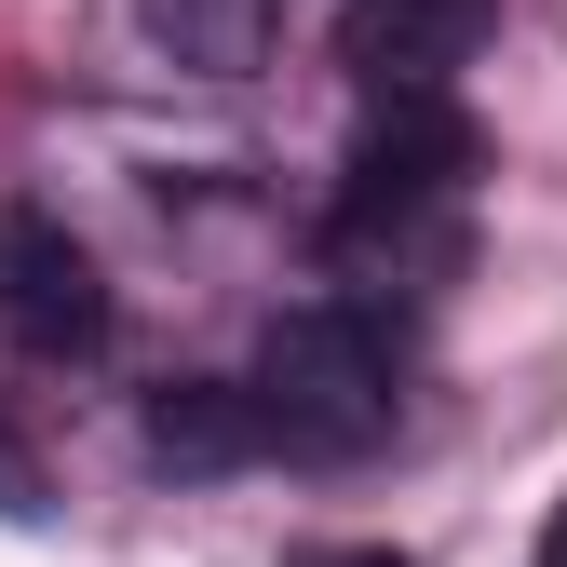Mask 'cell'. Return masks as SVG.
Wrapping results in <instances>:
<instances>
[{
	"mask_svg": "<svg viewBox=\"0 0 567 567\" xmlns=\"http://www.w3.org/2000/svg\"><path fill=\"white\" fill-rule=\"evenodd\" d=\"M0 338L28 365H95L109 351V270L95 244L41 217V203H0Z\"/></svg>",
	"mask_w": 567,
	"mask_h": 567,
	"instance_id": "3",
	"label": "cell"
},
{
	"mask_svg": "<svg viewBox=\"0 0 567 567\" xmlns=\"http://www.w3.org/2000/svg\"><path fill=\"white\" fill-rule=\"evenodd\" d=\"M0 514H41V473H28V446L0 433Z\"/></svg>",
	"mask_w": 567,
	"mask_h": 567,
	"instance_id": "7",
	"label": "cell"
},
{
	"mask_svg": "<svg viewBox=\"0 0 567 567\" xmlns=\"http://www.w3.org/2000/svg\"><path fill=\"white\" fill-rule=\"evenodd\" d=\"M298 567H405V554H379V540H338V554H298Z\"/></svg>",
	"mask_w": 567,
	"mask_h": 567,
	"instance_id": "8",
	"label": "cell"
},
{
	"mask_svg": "<svg viewBox=\"0 0 567 567\" xmlns=\"http://www.w3.org/2000/svg\"><path fill=\"white\" fill-rule=\"evenodd\" d=\"M460 189H473V122L446 95H365V122L338 150L324 257L338 270H446L460 257Z\"/></svg>",
	"mask_w": 567,
	"mask_h": 567,
	"instance_id": "1",
	"label": "cell"
},
{
	"mask_svg": "<svg viewBox=\"0 0 567 567\" xmlns=\"http://www.w3.org/2000/svg\"><path fill=\"white\" fill-rule=\"evenodd\" d=\"M150 460H163V473H230V460H270L257 379H176V392H150Z\"/></svg>",
	"mask_w": 567,
	"mask_h": 567,
	"instance_id": "5",
	"label": "cell"
},
{
	"mask_svg": "<svg viewBox=\"0 0 567 567\" xmlns=\"http://www.w3.org/2000/svg\"><path fill=\"white\" fill-rule=\"evenodd\" d=\"M501 0H338V68L365 95H446L486 54Z\"/></svg>",
	"mask_w": 567,
	"mask_h": 567,
	"instance_id": "4",
	"label": "cell"
},
{
	"mask_svg": "<svg viewBox=\"0 0 567 567\" xmlns=\"http://www.w3.org/2000/svg\"><path fill=\"white\" fill-rule=\"evenodd\" d=\"M257 419L284 460H365L405 419V338L379 298H311L257 338Z\"/></svg>",
	"mask_w": 567,
	"mask_h": 567,
	"instance_id": "2",
	"label": "cell"
},
{
	"mask_svg": "<svg viewBox=\"0 0 567 567\" xmlns=\"http://www.w3.org/2000/svg\"><path fill=\"white\" fill-rule=\"evenodd\" d=\"M150 28H163L189 68H244V54H257V0H150Z\"/></svg>",
	"mask_w": 567,
	"mask_h": 567,
	"instance_id": "6",
	"label": "cell"
},
{
	"mask_svg": "<svg viewBox=\"0 0 567 567\" xmlns=\"http://www.w3.org/2000/svg\"><path fill=\"white\" fill-rule=\"evenodd\" d=\"M527 567H567V501H554V527H540V554H527Z\"/></svg>",
	"mask_w": 567,
	"mask_h": 567,
	"instance_id": "9",
	"label": "cell"
}]
</instances>
